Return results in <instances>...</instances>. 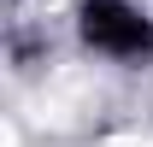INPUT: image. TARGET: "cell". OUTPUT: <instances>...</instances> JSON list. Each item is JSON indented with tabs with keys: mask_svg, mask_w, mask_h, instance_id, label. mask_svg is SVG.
Here are the masks:
<instances>
[{
	"mask_svg": "<svg viewBox=\"0 0 153 147\" xmlns=\"http://www.w3.org/2000/svg\"><path fill=\"white\" fill-rule=\"evenodd\" d=\"M82 41L118 59H147L153 53V24L130 0H82Z\"/></svg>",
	"mask_w": 153,
	"mask_h": 147,
	"instance_id": "obj_1",
	"label": "cell"
}]
</instances>
